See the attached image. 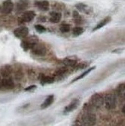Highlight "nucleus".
Returning a JSON list of instances; mask_svg holds the SVG:
<instances>
[{
  "mask_svg": "<svg viewBox=\"0 0 125 126\" xmlns=\"http://www.w3.org/2000/svg\"><path fill=\"white\" fill-rule=\"evenodd\" d=\"M31 49H32V52L37 56H44V55H46V47L44 46L43 44L38 43L36 44Z\"/></svg>",
  "mask_w": 125,
  "mask_h": 126,
  "instance_id": "obj_5",
  "label": "nucleus"
},
{
  "mask_svg": "<svg viewBox=\"0 0 125 126\" xmlns=\"http://www.w3.org/2000/svg\"><path fill=\"white\" fill-rule=\"evenodd\" d=\"M117 92L118 94V95L121 96V95H124V84H121L118 88H117Z\"/></svg>",
  "mask_w": 125,
  "mask_h": 126,
  "instance_id": "obj_20",
  "label": "nucleus"
},
{
  "mask_svg": "<svg viewBox=\"0 0 125 126\" xmlns=\"http://www.w3.org/2000/svg\"><path fill=\"white\" fill-rule=\"evenodd\" d=\"M0 12H1V6H0Z\"/></svg>",
  "mask_w": 125,
  "mask_h": 126,
  "instance_id": "obj_27",
  "label": "nucleus"
},
{
  "mask_svg": "<svg viewBox=\"0 0 125 126\" xmlns=\"http://www.w3.org/2000/svg\"><path fill=\"white\" fill-rule=\"evenodd\" d=\"M54 78L49 77V76H43L40 78V83L42 85L45 84H50L54 82Z\"/></svg>",
  "mask_w": 125,
  "mask_h": 126,
  "instance_id": "obj_15",
  "label": "nucleus"
},
{
  "mask_svg": "<svg viewBox=\"0 0 125 126\" xmlns=\"http://www.w3.org/2000/svg\"><path fill=\"white\" fill-rule=\"evenodd\" d=\"M35 28H36V30H37V31L39 32V33H43V32H45L46 31L45 27H43L41 24H37V25H35Z\"/></svg>",
  "mask_w": 125,
  "mask_h": 126,
  "instance_id": "obj_21",
  "label": "nucleus"
},
{
  "mask_svg": "<svg viewBox=\"0 0 125 126\" xmlns=\"http://www.w3.org/2000/svg\"><path fill=\"white\" fill-rule=\"evenodd\" d=\"M79 104H80V101H79L78 99H74V100H73L72 101H71V103L69 105H68L65 107L64 112L65 113H68V112H70L75 110L78 107Z\"/></svg>",
  "mask_w": 125,
  "mask_h": 126,
  "instance_id": "obj_10",
  "label": "nucleus"
},
{
  "mask_svg": "<svg viewBox=\"0 0 125 126\" xmlns=\"http://www.w3.org/2000/svg\"><path fill=\"white\" fill-rule=\"evenodd\" d=\"M96 68V67H92V68H89L88 70H86V71H85L83 73H82L80 75H79L77 78H76L74 80H72V82L71 83H74V82H75V81H77V80H80V79H82V78H83L84 77H86L89 73L90 72V71H93L94 69Z\"/></svg>",
  "mask_w": 125,
  "mask_h": 126,
  "instance_id": "obj_17",
  "label": "nucleus"
},
{
  "mask_svg": "<svg viewBox=\"0 0 125 126\" xmlns=\"http://www.w3.org/2000/svg\"><path fill=\"white\" fill-rule=\"evenodd\" d=\"M96 117L93 112H84L81 117H80V123L82 125H93L96 124Z\"/></svg>",
  "mask_w": 125,
  "mask_h": 126,
  "instance_id": "obj_1",
  "label": "nucleus"
},
{
  "mask_svg": "<svg viewBox=\"0 0 125 126\" xmlns=\"http://www.w3.org/2000/svg\"><path fill=\"white\" fill-rule=\"evenodd\" d=\"M73 17H74V18H75V19H80V16H79V14H78V12H77V11H74V13H73Z\"/></svg>",
  "mask_w": 125,
  "mask_h": 126,
  "instance_id": "obj_25",
  "label": "nucleus"
},
{
  "mask_svg": "<svg viewBox=\"0 0 125 126\" xmlns=\"http://www.w3.org/2000/svg\"><path fill=\"white\" fill-rule=\"evenodd\" d=\"M60 30L62 33H68L70 31V26L69 24H64L61 26L60 28Z\"/></svg>",
  "mask_w": 125,
  "mask_h": 126,
  "instance_id": "obj_19",
  "label": "nucleus"
},
{
  "mask_svg": "<svg viewBox=\"0 0 125 126\" xmlns=\"http://www.w3.org/2000/svg\"><path fill=\"white\" fill-rule=\"evenodd\" d=\"M87 65H88V64H87L86 62H82V63H80V64H79V65L76 67V70H78V69H83V68H86Z\"/></svg>",
  "mask_w": 125,
  "mask_h": 126,
  "instance_id": "obj_22",
  "label": "nucleus"
},
{
  "mask_svg": "<svg viewBox=\"0 0 125 126\" xmlns=\"http://www.w3.org/2000/svg\"><path fill=\"white\" fill-rule=\"evenodd\" d=\"M36 14L33 11H28L21 15L20 20H21L23 22H30L33 20Z\"/></svg>",
  "mask_w": 125,
  "mask_h": 126,
  "instance_id": "obj_9",
  "label": "nucleus"
},
{
  "mask_svg": "<svg viewBox=\"0 0 125 126\" xmlns=\"http://www.w3.org/2000/svg\"><path fill=\"white\" fill-rule=\"evenodd\" d=\"M86 7V5H83V4H78V5H76V8H78L79 10H80V11H82L83 9V8H85Z\"/></svg>",
  "mask_w": 125,
  "mask_h": 126,
  "instance_id": "obj_23",
  "label": "nucleus"
},
{
  "mask_svg": "<svg viewBox=\"0 0 125 126\" xmlns=\"http://www.w3.org/2000/svg\"><path fill=\"white\" fill-rule=\"evenodd\" d=\"M37 88V86L36 85H32V86H30L28 87L25 88V91H33V90Z\"/></svg>",
  "mask_w": 125,
  "mask_h": 126,
  "instance_id": "obj_24",
  "label": "nucleus"
},
{
  "mask_svg": "<svg viewBox=\"0 0 125 126\" xmlns=\"http://www.w3.org/2000/svg\"><path fill=\"white\" fill-rule=\"evenodd\" d=\"M14 8V4L11 0H5L2 3V7L1 8V11L3 14H9L12 12Z\"/></svg>",
  "mask_w": 125,
  "mask_h": 126,
  "instance_id": "obj_8",
  "label": "nucleus"
},
{
  "mask_svg": "<svg viewBox=\"0 0 125 126\" xmlns=\"http://www.w3.org/2000/svg\"><path fill=\"white\" fill-rule=\"evenodd\" d=\"M77 59L74 56L67 57L63 60L64 65L67 66H74L75 65H77Z\"/></svg>",
  "mask_w": 125,
  "mask_h": 126,
  "instance_id": "obj_13",
  "label": "nucleus"
},
{
  "mask_svg": "<svg viewBox=\"0 0 125 126\" xmlns=\"http://www.w3.org/2000/svg\"><path fill=\"white\" fill-rule=\"evenodd\" d=\"M84 30L81 27H75L73 29V35L74 37H78V36L81 35L83 33Z\"/></svg>",
  "mask_w": 125,
  "mask_h": 126,
  "instance_id": "obj_18",
  "label": "nucleus"
},
{
  "mask_svg": "<svg viewBox=\"0 0 125 126\" xmlns=\"http://www.w3.org/2000/svg\"><path fill=\"white\" fill-rule=\"evenodd\" d=\"M110 21H111V18H110V17H107L106 18H105L104 20L101 21L99 24H98L95 27V28H93V31H97V30H99V29L102 28V27H104L105 25H106Z\"/></svg>",
  "mask_w": 125,
  "mask_h": 126,
  "instance_id": "obj_16",
  "label": "nucleus"
},
{
  "mask_svg": "<svg viewBox=\"0 0 125 126\" xmlns=\"http://www.w3.org/2000/svg\"><path fill=\"white\" fill-rule=\"evenodd\" d=\"M50 15H51V17L49 18V21L51 23L57 24V23L60 22V21L61 19V13L53 12H51Z\"/></svg>",
  "mask_w": 125,
  "mask_h": 126,
  "instance_id": "obj_12",
  "label": "nucleus"
},
{
  "mask_svg": "<svg viewBox=\"0 0 125 126\" xmlns=\"http://www.w3.org/2000/svg\"><path fill=\"white\" fill-rule=\"evenodd\" d=\"M104 103L107 110H113L117 105V98L114 94H108L104 99Z\"/></svg>",
  "mask_w": 125,
  "mask_h": 126,
  "instance_id": "obj_3",
  "label": "nucleus"
},
{
  "mask_svg": "<svg viewBox=\"0 0 125 126\" xmlns=\"http://www.w3.org/2000/svg\"><path fill=\"white\" fill-rule=\"evenodd\" d=\"M90 103L93 106L99 108L104 104V99L100 94H94L90 98Z\"/></svg>",
  "mask_w": 125,
  "mask_h": 126,
  "instance_id": "obj_4",
  "label": "nucleus"
},
{
  "mask_svg": "<svg viewBox=\"0 0 125 126\" xmlns=\"http://www.w3.org/2000/svg\"><path fill=\"white\" fill-rule=\"evenodd\" d=\"M38 43V38L35 36L28 37H24L21 43V47L24 48V50H28L30 49H32L36 44Z\"/></svg>",
  "mask_w": 125,
  "mask_h": 126,
  "instance_id": "obj_2",
  "label": "nucleus"
},
{
  "mask_svg": "<svg viewBox=\"0 0 125 126\" xmlns=\"http://www.w3.org/2000/svg\"><path fill=\"white\" fill-rule=\"evenodd\" d=\"M14 87L13 80L9 78H6L0 80V90H11Z\"/></svg>",
  "mask_w": 125,
  "mask_h": 126,
  "instance_id": "obj_6",
  "label": "nucleus"
},
{
  "mask_svg": "<svg viewBox=\"0 0 125 126\" xmlns=\"http://www.w3.org/2000/svg\"><path fill=\"white\" fill-rule=\"evenodd\" d=\"M53 101H54V96L49 95L45 100V101L43 102V103L41 105V108H42V109H46V108H47L48 106L52 105Z\"/></svg>",
  "mask_w": 125,
  "mask_h": 126,
  "instance_id": "obj_14",
  "label": "nucleus"
},
{
  "mask_svg": "<svg viewBox=\"0 0 125 126\" xmlns=\"http://www.w3.org/2000/svg\"><path fill=\"white\" fill-rule=\"evenodd\" d=\"M122 112H123V113H124V106H123V110H122Z\"/></svg>",
  "mask_w": 125,
  "mask_h": 126,
  "instance_id": "obj_26",
  "label": "nucleus"
},
{
  "mask_svg": "<svg viewBox=\"0 0 125 126\" xmlns=\"http://www.w3.org/2000/svg\"><path fill=\"white\" fill-rule=\"evenodd\" d=\"M36 6H37L40 10L41 11H48L49 8V2L46 1V0H43V1H40L36 2Z\"/></svg>",
  "mask_w": 125,
  "mask_h": 126,
  "instance_id": "obj_11",
  "label": "nucleus"
},
{
  "mask_svg": "<svg viewBox=\"0 0 125 126\" xmlns=\"http://www.w3.org/2000/svg\"><path fill=\"white\" fill-rule=\"evenodd\" d=\"M29 33V30L26 27H21L17 28L14 31V34L17 38H24Z\"/></svg>",
  "mask_w": 125,
  "mask_h": 126,
  "instance_id": "obj_7",
  "label": "nucleus"
}]
</instances>
